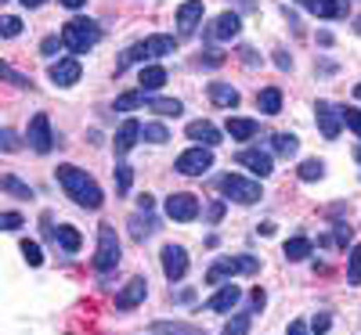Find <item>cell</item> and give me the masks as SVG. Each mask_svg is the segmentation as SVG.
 I'll return each instance as SVG.
<instances>
[{"label": "cell", "instance_id": "3957f363", "mask_svg": "<svg viewBox=\"0 0 361 335\" xmlns=\"http://www.w3.org/2000/svg\"><path fill=\"white\" fill-rule=\"evenodd\" d=\"M257 270H260L257 256H221L206 270V285H221L224 278H235V274H257Z\"/></svg>", "mask_w": 361, "mask_h": 335}, {"label": "cell", "instance_id": "484cf974", "mask_svg": "<svg viewBox=\"0 0 361 335\" xmlns=\"http://www.w3.org/2000/svg\"><path fill=\"white\" fill-rule=\"evenodd\" d=\"M282 253H286L289 263H300V260H307V256L314 253V246H311V238H289Z\"/></svg>", "mask_w": 361, "mask_h": 335}, {"label": "cell", "instance_id": "7bdbcfd3", "mask_svg": "<svg viewBox=\"0 0 361 335\" xmlns=\"http://www.w3.org/2000/svg\"><path fill=\"white\" fill-rule=\"evenodd\" d=\"M0 227H4V231H18L22 217H18V213H4V217H0Z\"/></svg>", "mask_w": 361, "mask_h": 335}, {"label": "cell", "instance_id": "681fc988", "mask_svg": "<svg viewBox=\"0 0 361 335\" xmlns=\"http://www.w3.org/2000/svg\"><path fill=\"white\" fill-rule=\"evenodd\" d=\"M275 65H279V69H293V58H289L286 51H275Z\"/></svg>", "mask_w": 361, "mask_h": 335}, {"label": "cell", "instance_id": "f907efd6", "mask_svg": "<svg viewBox=\"0 0 361 335\" xmlns=\"http://www.w3.org/2000/svg\"><path fill=\"white\" fill-rule=\"evenodd\" d=\"M286 335H311V331H307V324H304V321H293Z\"/></svg>", "mask_w": 361, "mask_h": 335}, {"label": "cell", "instance_id": "11a10c76", "mask_svg": "<svg viewBox=\"0 0 361 335\" xmlns=\"http://www.w3.org/2000/svg\"><path fill=\"white\" fill-rule=\"evenodd\" d=\"M137 206H141V209L148 213V209H152V206H156V198H152V195H141V198H137Z\"/></svg>", "mask_w": 361, "mask_h": 335}, {"label": "cell", "instance_id": "d4e9b609", "mask_svg": "<svg viewBox=\"0 0 361 335\" xmlns=\"http://www.w3.org/2000/svg\"><path fill=\"white\" fill-rule=\"evenodd\" d=\"M145 108H148V112H156V115H166V119H170V115L177 119L180 112H185V105H180L177 98H148Z\"/></svg>", "mask_w": 361, "mask_h": 335}, {"label": "cell", "instance_id": "8d00e7d4", "mask_svg": "<svg viewBox=\"0 0 361 335\" xmlns=\"http://www.w3.org/2000/svg\"><path fill=\"white\" fill-rule=\"evenodd\" d=\"M112 177H116V191L127 195V191H130V180H134V170H130V166H116Z\"/></svg>", "mask_w": 361, "mask_h": 335}, {"label": "cell", "instance_id": "4fadbf2b", "mask_svg": "<svg viewBox=\"0 0 361 335\" xmlns=\"http://www.w3.org/2000/svg\"><path fill=\"white\" fill-rule=\"evenodd\" d=\"M80 62L76 58H58V62H51V69H47V76H51V83L54 87H73V83H80Z\"/></svg>", "mask_w": 361, "mask_h": 335}, {"label": "cell", "instance_id": "836d02e7", "mask_svg": "<svg viewBox=\"0 0 361 335\" xmlns=\"http://www.w3.org/2000/svg\"><path fill=\"white\" fill-rule=\"evenodd\" d=\"M221 335H250V314H235V317L224 324Z\"/></svg>", "mask_w": 361, "mask_h": 335}, {"label": "cell", "instance_id": "603a6c76", "mask_svg": "<svg viewBox=\"0 0 361 335\" xmlns=\"http://www.w3.org/2000/svg\"><path fill=\"white\" fill-rule=\"evenodd\" d=\"M257 108L264 115H279L282 112V90L279 87H264L260 94H257Z\"/></svg>", "mask_w": 361, "mask_h": 335}, {"label": "cell", "instance_id": "277c9868", "mask_svg": "<svg viewBox=\"0 0 361 335\" xmlns=\"http://www.w3.org/2000/svg\"><path fill=\"white\" fill-rule=\"evenodd\" d=\"M221 191H224L231 202H238V206H253V202L264 198V191H260L257 180H246V177H238V173H224V177H221Z\"/></svg>", "mask_w": 361, "mask_h": 335}, {"label": "cell", "instance_id": "ba28073f", "mask_svg": "<svg viewBox=\"0 0 361 335\" xmlns=\"http://www.w3.org/2000/svg\"><path fill=\"white\" fill-rule=\"evenodd\" d=\"M166 217H170V220H180V224L195 220V217H199V198L188 195V191L170 195V198H166Z\"/></svg>", "mask_w": 361, "mask_h": 335}, {"label": "cell", "instance_id": "9f6ffc18", "mask_svg": "<svg viewBox=\"0 0 361 335\" xmlns=\"http://www.w3.org/2000/svg\"><path fill=\"white\" fill-rule=\"evenodd\" d=\"M47 0H22V8H44Z\"/></svg>", "mask_w": 361, "mask_h": 335}, {"label": "cell", "instance_id": "ab89813d", "mask_svg": "<svg viewBox=\"0 0 361 335\" xmlns=\"http://www.w3.org/2000/svg\"><path fill=\"white\" fill-rule=\"evenodd\" d=\"M0 33H4V37H18V33H22V18L8 15L4 22H0Z\"/></svg>", "mask_w": 361, "mask_h": 335}, {"label": "cell", "instance_id": "cb8c5ba5", "mask_svg": "<svg viewBox=\"0 0 361 335\" xmlns=\"http://www.w3.org/2000/svg\"><path fill=\"white\" fill-rule=\"evenodd\" d=\"M152 335H206V331L195 324H185V321H156Z\"/></svg>", "mask_w": 361, "mask_h": 335}, {"label": "cell", "instance_id": "5bb4252c", "mask_svg": "<svg viewBox=\"0 0 361 335\" xmlns=\"http://www.w3.org/2000/svg\"><path fill=\"white\" fill-rule=\"evenodd\" d=\"M163 274L170 282H180L188 274V253L180 249V246H166L163 249Z\"/></svg>", "mask_w": 361, "mask_h": 335}, {"label": "cell", "instance_id": "4dcf8cb0", "mask_svg": "<svg viewBox=\"0 0 361 335\" xmlns=\"http://www.w3.org/2000/svg\"><path fill=\"white\" fill-rule=\"evenodd\" d=\"M296 173H300V180H307V184H311V180H322L325 177V163L322 159H304Z\"/></svg>", "mask_w": 361, "mask_h": 335}, {"label": "cell", "instance_id": "91938a15", "mask_svg": "<svg viewBox=\"0 0 361 335\" xmlns=\"http://www.w3.org/2000/svg\"><path fill=\"white\" fill-rule=\"evenodd\" d=\"M357 37H361V18H357Z\"/></svg>", "mask_w": 361, "mask_h": 335}, {"label": "cell", "instance_id": "b9f144b4", "mask_svg": "<svg viewBox=\"0 0 361 335\" xmlns=\"http://www.w3.org/2000/svg\"><path fill=\"white\" fill-rule=\"evenodd\" d=\"M221 217H224V202L217 198V202H209V209H206V220H209V224H221Z\"/></svg>", "mask_w": 361, "mask_h": 335}, {"label": "cell", "instance_id": "7dc6e473", "mask_svg": "<svg viewBox=\"0 0 361 335\" xmlns=\"http://www.w3.org/2000/svg\"><path fill=\"white\" fill-rule=\"evenodd\" d=\"M0 144H4V151H15V148H18V141H15V134H11V130L0 134Z\"/></svg>", "mask_w": 361, "mask_h": 335}, {"label": "cell", "instance_id": "f546056e", "mask_svg": "<svg viewBox=\"0 0 361 335\" xmlns=\"http://www.w3.org/2000/svg\"><path fill=\"white\" fill-rule=\"evenodd\" d=\"M0 188H4L8 195H15V198H33V188L22 184V180H18V177H11V173H4V180H0Z\"/></svg>", "mask_w": 361, "mask_h": 335}, {"label": "cell", "instance_id": "816d5d0a", "mask_svg": "<svg viewBox=\"0 0 361 335\" xmlns=\"http://www.w3.org/2000/svg\"><path fill=\"white\" fill-rule=\"evenodd\" d=\"M58 4H62V8H69V11H80V8L87 4V0H58Z\"/></svg>", "mask_w": 361, "mask_h": 335}, {"label": "cell", "instance_id": "f1b7e54d", "mask_svg": "<svg viewBox=\"0 0 361 335\" xmlns=\"http://www.w3.org/2000/svg\"><path fill=\"white\" fill-rule=\"evenodd\" d=\"M145 58H148V51H145V40H141V44H134V47L123 51V58L116 62V72H127L134 62H145Z\"/></svg>", "mask_w": 361, "mask_h": 335}, {"label": "cell", "instance_id": "5b68a950", "mask_svg": "<svg viewBox=\"0 0 361 335\" xmlns=\"http://www.w3.org/2000/svg\"><path fill=\"white\" fill-rule=\"evenodd\" d=\"M116 263H119V238H116V227H112V224H102V227H98L94 267L105 274V270H116Z\"/></svg>", "mask_w": 361, "mask_h": 335}, {"label": "cell", "instance_id": "9a60e30c", "mask_svg": "<svg viewBox=\"0 0 361 335\" xmlns=\"http://www.w3.org/2000/svg\"><path fill=\"white\" fill-rule=\"evenodd\" d=\"M238 299H243V289H238V285H221V292H217L214 299L202 303V310H206V314H228Z\"/></svg>", "mask_w": 361, "mask_h": 335}, {"label": "cell", "instance_id": "44dd1931", "mask_svg": "<svg viewBox=\"0 0 361 335\" xmlns=\"http://www.w3.org/2000/svg\"><path fill=\"white\" fill-rule=\"evenodd\" d=\"M163 83H166V69H163V65H145L141 76H137V90H145V94L159 90Z\"/></svg>", "mask_w": 361, "mask_h": 335}, {"label": "cell", "instance_id": "8992f818", "mask_svg": "<svg viewBox=\"0 0 361 335\" xmlns=\"http://www.w3.org/2000/svg\"><path fill=\"white\" fill-rule=\"evenodd\" d=\"M209 166H214V148H202V144L188 148L185 156H177V163H173V170L185 173V177H202Z\"/></svg>", "mask_w": 361, "mask_h": 335}, {"label": "cell", "instance_id": "f35d334b", "mask_svg": "<svg viewBox=\"0 0 361 335\" xmlns=\"http://www.w3.org/2000/svg\"><path fill=\"white\" fill-rule=\"evenodd\" d=\"M340 115H343V123L361 137V108H340Z\"/></svg>", "mask_w": 361, "mask_h": 335}, {"label": "cell", "instance_id": "30bf717a", "mask_svg": "<svg viewBox=\"0 0 361 335\" xmlns=\"http://www.w3.org/2000/svg\"><path fill=\"white\" fill-rule=\"evenodd\" d=\"M300 8H307L314 18H347L350 0H296Z\"/></svg>", "mask_w": 361, "mask_h": 335}, {"label": "cell", "instance_id": "52a82bcc", "mask_svg": "<svg viewBox=\"0 0 361 335\" xmlns=\"http://www.w3.org/2000/svg\"><path fill=\"white\" fill-rule=\"evenodd\" d=\"M29 144H33V151H40V156H47V151L54 148V134H51V119L44 112H37L33 119H29Z\"/></svg>", "mask_w": 361, "mask_h": 335}, {"label": "cell", "instance_id": "e575fe53", "mask_svg": "<svg viewBox=\"0 0 361 335\" xmlns=\"http://www.w3.org/2000/svg\"><path fill=\"white\" fill-rule=\"evenodd\" d=\"M141 137H145V141H152V144H166V141H170V134H166L163 123H145Z\"/></svg>", "mask_w": 361, "mask_h": 335}, {"label": "cell", "instance_id": "f5cc1de1", "mask_svg": "<svg viewBox=\"0 0 361 335\" xmlns=\"http://www.w3.org/2000/svg\"><path fill=\"white\" fill-rule=\"evenodd\" d=\"M192 299H195V289H180L177 292V303H192Z\"/></svg>", "mask_w": 361, "mask_h": 335}, {"label": "cell", "instance_id": "ffe728a7", "mask_svg": "<svg viewBox=\"0 0 361 335\" xmlns=\"http://www.w3.org/2000/svg\"><path fill=\"white\" fill-rule=\"evenodd\" d=\"M209 101L214 105H221V108H238V90L231 87V83H209Z\"/></svg>", "mask_w": 361, "mask_h": 335}, {"label": "cell", "instance_id": "2e32d148", "mask_svg": "<svg viewBox=\"0 0 361 335\" xmlns=\"http://www.w3.org/2000/svg\"><path fill=\"white\" fill-rule=\"evenodd\" d=\"M145 296H148V282L145 278H130L127 289L116 296V310H134L137 303H145Z\"/></svg>", "mask_w": 361, "mask_h": 335}, {"label": "cell", "instance_id": "d6a6232c", "mask_svg": "<svg viewBox=\"0 0 361 335\" xmlns=\"http://www.w3.org/2000/svg\"><path fill=\"white\" fill-rule=\"evenodd\" d=\"M347 285H361V241L350 249V260H347Z\"/></svg>", "mask_w": 361, "mask_h": 335}, {"label": "cell", "instance_id": "74e56055", "mask_svg": "<svg viewBox=\"0 0 361 335\" xmlns=\"http://www.w3.org/2000/svg\"><path fill=\"white\" fill-rule=\"evenodd\" d=\"M22 256H25V263H29V267H40V263H44L40 246H37V241H29V238L22 241Z\"/></svg>", "mask_w": 361, "mask_h": 335}, {"label": "cell", "instance_id": "680465c9", "mask_svg": "<svg viewBox=\"0 0 361 335\" xmlns=\"http://www.w3.org/2000/svg\"><path fill=\"white\" fill-rule=\"evenodd\" d=\"M354 159H357V163H361V148H357V151H354Z\"/></svg>", "mask_w": 361, "mask_h": 335}, {"label": "cell", "instance_id": "8fae6325", "mask_svg": "<svg viewBox=\"0 0 361 335\" xmlns=\"http://www.w3.org/2000/svg\"><path fill=\"white\" fill-rule=\"evenodd\" d=\"M235 159H238V166H246L257 177H271V173H275V159H271L267 151H260V148H243Z\"/></svg>", "mask_w": 361, "mask_h": 335}, {"label": "cell", "instance_id": "f6af8a7d", "mask_svg": "<svg viewBox=\"0 0 361 335\" xmlns=\"http://www.w3.org/2000/svg\"><path fill=\"white\" fill-rule=\"evenodd\" d=\"M250 303H253V310H264V303H267V292H264V289H253Z\"/></svg>", "mask_w": 361, "mask_h": 335}, {"label": "cell", "instance_id": "db71d44e", "mask_svg": "<svg viewBox=\"0 0 361 335\" xmlns=\"http://www.w3.org/2000/svg\"><path fill=\"white\" fill-rule=\"evenodd\" d=\"M238 54H243V62H246V65H257V54H253L250 47H243V51H238Z\"/></svg>", "mask_w": 361, "mask_h": 335}, {"label": "cell", "instance_id": "6f0895ef", "mask_svg": "<svg viewBox=\"0 0 361 335\" xmlns=\"http://www.w3.org/2000/svg\"><path fill=\"white\" fill-rule=\"evenodd\" d=\"M354 98H361V83H357V87H354Z\"/></svg>", "mask_w": 361, "mask_h": 335}, {"label": "cell", "instance_id": "ee69618b", "mask_svg": "<svg viewBox=\"0 0 361 335\" xmlns=\"http://www.w3.org/2000/svg\"><path fill=\"white\" fill-rule=\"evenodd\" d=\"M224 62V54L221 51H206V58H202V65H209V69H217Z\"/></svg>", "mask_w": 361, "mask_h": 335}, {"label": "cell", "instance_id": "83f0119b", "mask_svg": "<svg viewBox=\"0 0 361 335\" xmlns=\"http://www.w3.org/2000/svg\"><path fill=\"white\" fill-rule=\"evenodd\" d=\"M54 241H58V246H62L66 253H76V249L83 246V238H80V231H76V227H69V224H62V227L54 231Z\"/></svg>", "mask_w": 361, "mask_h": 335}, {"label": "cell", "instance_id": "d590c367", "mask_svg": "<svg viewBox=\"0 0 361 335\" xmlns=\"http://www.w3.org/2000/svg\"><path fill=\"white\" fill-rule=\"evenodd\" d=\"M296 148H300V141L293 137V134H275V151H279V156H296Z\"/></svg>", "mask_w": 361, "mask_h": 335}, {"label": "cell", "instance_id": "60d3db41", "mask_svg": "<svg viewBox=\"0 0 361 335\" xmlns=\"http://www.w3.org/2000/svg\"><path fill=\"white\" fill-rule=\"evenodd\" d=\"M329 328H333V317H329V314H314V317H311V331L325 335Z\"/></svg>", "mask_w": 361, "mask_h": 335}, {"label": "cell", "instance_id": "1f68e13d", "mask_svg": "<svg viewBox=\"0 0 361 335\" xmlns=\"http://www.w3.org/2000/svg\"><path fill=\"white\" fill-rule=\"evenodd\" d=\"M145 90H127V94H119L116 98V112H134L137 105H145Z\"/></svg>", "mask_w": 361, "mask_h": 335}, {"label": "cell", "instance_id": "ac0fdd59", "mask_svg": "<svg viewBox=\"0 0 361 335\" xmlns=\"http://www.w3.org/2000/svg\"><path fill=\"white\" fill-rule=\"evenodd\" d=\"M188 137L199 141L202 148H217L221 144V130L214 123H206V119H195V123H188Z\"/></svg>", "mask_w": 361, "mask_h": 335}, {"label": "cell", "instance_id": "4316f807", "mask_svg": "<svg viewBox=\"0 0 361 335\" xmlns=\"http://www.w3.org/2000/svg\"><path fill=\"white\" fill-rule=\"evenodd\" d=\"M145 51H148V58H166V54H173L177 51V40L173 37H148L145 40Z\"/></svg>", "mask_w": 361, "mask_h": 335}, {"label": "cell", "instance_id": "7a4b0ae2", "mask_svg": "<svg viewBox=\"0 0 361 335\" xmlns=\"http://www.w3.org/2000/svg\"><path fill=\"white\" fill-rule=\"evenodd\" d=\"M62 40H66V47H69L73 54H87L90 47L102 40V25H98L94 18H73V22H66V29H62Z\"/></svg>", "mask_w": 361, "mask_h": 335}, {"label": "cell", "instance_id": "7402d4cb", "mask_svg": "<svg viewBox=\"0 0 361 335\" xmlns=\"http://www.w3.org/2000/svg\"><path fill=\"white\" fill-rule=\"evenodd\" d=\"M224 130H228L231 141H253L257 137V123H253V119H243V115H231Z\"/></svg>", "mask_w": 361, "mask_h": 335}, {"label": "cell", "instance_id": "d6986e66", "mask_svg": "<svg viewBox=\"0 0 361 335\" xmlns=\"http://www.w3.org/2000/svg\"><path fill=\"white\" fill-rule=\"evenodd\" d=\"M199 22H202V0H185V4L177 8V25H180V33H192Z\"/></svg>", "mask_w": 361, "mask_h": 335}, {"label": "cell", "instance_id": "7c38bea8", "mask_svg": "<svg viewBox=\"0 0 361 335\" xmlns=\"http://www.w3.org/2000/svg\"><path fill=\"white\" fill-rule=\"evenodd\" d=\"M238 29H243V18L235 11H224L206 25V40H231V37H238Z\"/></svg>", "mask_w": 361, "mask_h": 335}, {"label": "cell", "instance_id": "e0dca14e", "mask_svg": "<svg viewBox=\"0 0 361 335\" xmlns=\"http://www.w3.org/2000/svg\"><path fill=\"white\" fill-rule=\"evenodd\" d=\"M141 123H137V119H127V123L123 127H119L116 130V141H112V148H116V156H127V151L137 144V137H141Z\"/></svg>", "mask_w": 361, "mask_h": 335}, {"label": "cell", "instance_id": "bcb514c9", "mask_svg": "<svg viewBox=\"0 0 361 335\" xmlns=\"http://www.w3.org/2000/svg\"><path fill=\"white\" fill-rule=\"evenodd\" d=\"M58 44H66V40H58V37H47V40H44V44H40V51H44V54H47V58H51V54H54V51H58Z\"/></svg>", "mask_w": 361, "mask_h": 335}, {"label": "cell", "instance_id": "6da1fadb", "mask_svg": "<svg viewBox=\"0 0 361 335\" xmlns=\"http://www.w3.org/2000/svg\"><path fill=\"white\" fill-rule=\"evenodd\" d=\"M58 184H62V191L80 206V209H102V202H105V195H102V188H98V180L90 177L87 170H80V166H73V163H66V166H58Z\"/></svg>", "mask_w": 361, "mask_h": 335}, {"label": "cell", "instance_id": "c3c4849f", "mask_svg": "<svg viewBox=\"0 0 361 335\" xmlns=\"http://www.w3.org/2000/svg\"><path fill=\"white\" fill-rule=\"evenodd\" d=\"M350 241V227L347 224H336V246H347Z\"/></svg>", "mask_w": 361, "mask_h": 335}, {"label": "cell", "instance_id": "9c48e42d", "mask_svg": "<svg viewBox=\"0 0 361 335\" xmlns=\"http://www.w3.org/2000/svg\"><path fill=\"white\" fill-rule=\"evenodd\" d=\"M314 119H318V130L325 141H336L340 137V127H343V115L336 105H329V101H318L314 105Z\"/></svg>", "mask_w": 361, "mask_h": 335}]
</instances>
